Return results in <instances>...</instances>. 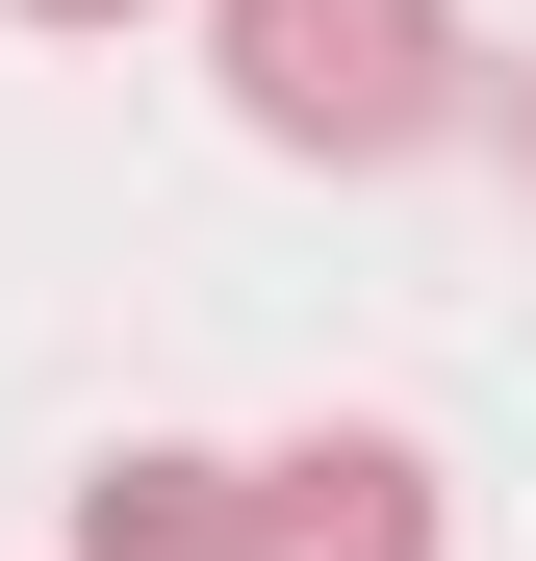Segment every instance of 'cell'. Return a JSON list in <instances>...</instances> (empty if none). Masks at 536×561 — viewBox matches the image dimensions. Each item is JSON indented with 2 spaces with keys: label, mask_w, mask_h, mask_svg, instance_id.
<instances>
[{
  "label": "cell",
  "mask_w": 536,
  "mask_h": 561,
  "mask_svg": "<svg viewBox=\"0 0 536 561\" xmlns=\"http://www.w3.org/2000/svg\"><path fill=\"white\" fill-rule=\"evenodd\" d=\"M255 153H434L460 128V0H230Z\"/></svg>",
  "instance_id": "obj_1"
},
{
  "label": "cell",
  "mask_w": 536,
  "mask_h": 561,
  "mask_svg": "<svg viewBox=\"0 0 536 561\" xmlns=\"http://www.w3.org/2000/svg\"><path fill=\"white\" fill-rule=\"evenodd\" d=\"M434 434H282L255 459V561H434Z\"/></svg>",
  "instance_id": "obj_2"
},
{
  "label": "cell",
  "mask_w": 536,
  "mask_h": 561,
  "mask_svg": "<svg viewBox=\"0 0 536 561\" xmlns=\"http://www.w3.org/2000/svg\"><path fill=\"white\" fill-rule=\"evenodd\" d=\"M77 561H255V459H205V434H128L103 485H77Z\"/></svg>",
  "instance_id": "obj_3"
},
{
  "label": "cell",
  "mask_w": 536,
  "mask_h": 561,
  "mask_svg": "<svg viewBox=\"0 0 536 561\" xmlns=\"http://www.w3.org/2000/svg\"><path fill=\"white\" fill-rule=\"evenodd\" d=\"M26 26H153V0H26Z\"/></svg>",
  "instance_id": "obj_4"
},
{
  "label": "cell",
  "mask_w": 536,
  "mask_h": 561,
  "mask_svg": "<svg viewBox=\"0 0 536 561\" xmlns=\"http://www.w3.org/2000/svg\"><path fill=\"white\" fill-rule=\"evenodd\" d=\"M511 153H536V77H511Z\"/></svg>",
  "instance_id": "obj_5"
}]
</instances>
